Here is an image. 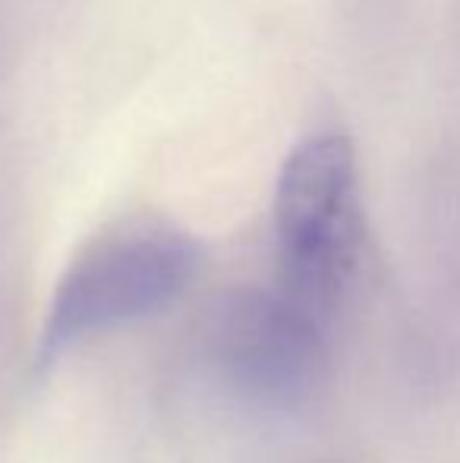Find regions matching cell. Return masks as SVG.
Segmentation results:
<instances>
[{"label": "cell", "instance_id": "1", "mask_svg": "<svg viewBox=\"0 0 460 463\" xmlns=\"http://www.w3.org/2000/svg\"><path fill=\"white\" fill-rule=\"evenodd\" d=\"M199 265V243L171 221L136 218L99 233L57 280L38 335V369H51L89 337L177 303Z\"/></svg>", "mask_w": 460, "mask_h": 463}, {"label": "cell", "instance_id": "2", "mask_svg": "<svg viewBox=\"0 0 460 463\" xmlns=\"http://www.w3.org/2000/svg\"><path fill=\"white\" fill-rule=\"evenodd\" d=\"M281 290L303 309L334 322L366 250L360 167L341 133L306 136L275 186Z\"/></svg>", "mask_w": 460, "mask_h": 463}, {"label": "cell", "instance_id": "3", "mask_svg": "<svg viewBox=\"0 0 460 463\" xmlns=\"http://www.w3.org/2000/svg\"><path fill=\"white\" fill-rule=\"evenodd\" d=\"M332 325L277 290H237L209 318V354L246 401L300 407L328 375Z\"/></svg>", "mask_w": 460, "mask_h": 463}]
</instances>
